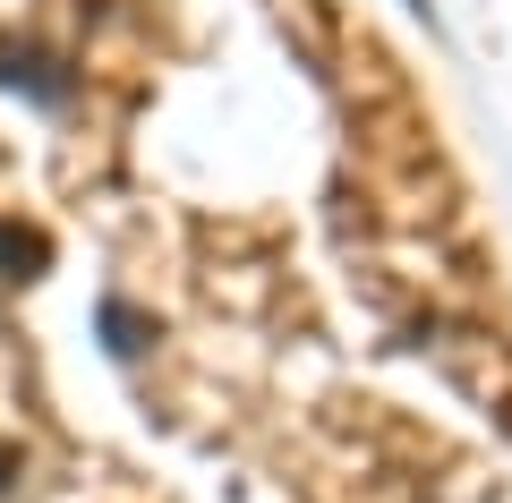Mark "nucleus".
Returning <instances> with one entry per match:
<instances>
[{"mask_svg": "<svg viewBox=\"0 0 512 503\" xmlns=\"http://www.w3.org/2000/svg\"><path fill=\"white\" fill-rule=\"evenodd\" d=\"M0 86L26 94V103H43V111L77 103V69L60 52H43V43H0Z\"/></svg>", "mask_w": 512, "mask_h": 503, "instance_id": "1", "label": "nucleus"}, {"mask_svg": "<svg viewBox=\"0 0 512 503\" xmlns=\"http://www.w3.org/2000/svg\"><path fill=\"white\" fill-rule=\"evenodd\" d=\"M52 273V231H35V222L0 214V290H26Z\"/></svg>", "mask_w": 512, "mask_h": 503, "instance_id": "2", "label": "nucleus"}, {"mask_svg": "<svg viewBox=\"0 0 512 503\" xmlns=\"http://www.w3.org/2000/svg\"><path fill=\"white\" fill-rule=\"evenodd\" d=\"M154 342H163V324H154L146 307H128V299H103V350H111V359H146Z\"/></svg>", "mask_w": 512, "mask_h": 503, "instance_id": "3", "label": "nucleus"}, {"mask_svg": "<svg viewBox=\"0 0 512 503\" xmlns=\"http://www.w3.org/2000/svg\"><path fill=\"white\" fill-rule=\"evenodd\" d=\"M18 478H26V444H9V435H0V495H9Z\"/></svg>", "mask_w": 512, "mask_h": 503, "instance_id": "4", "label": "nucleus"}]
</instances>
